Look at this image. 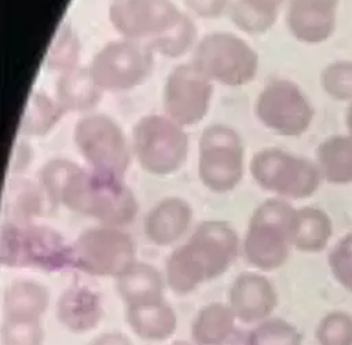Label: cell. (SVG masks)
Instances as JSON below:
<instances>
[{
	"instance_id": "obj_7",
	"label": "cell",
	"mask_w": 352,
	"mask_h": 345,
	"mask_svg": "<svg viewBox=\"0 0 352 345\" xmlns=\"http://www.w3.org/2000/svg\"><path fill=\"white\" fill-rule=\"evenodd\" d=\"M249 169L258 187L283 199L309 198L323 180L316 162L276 147L257 151Z\"/></svg>"
},
{
	"instance_id": "obj_32",
	"label": "cell",
	"mask_w": 352,
	"mask_h": 345,
	"mask_svg": "<svg viewBox=\"0 0 352 345\" xmlns=\"http://www.w3.org/2000/svg\"><path fill=\"white\" fill-rule=\"evenodd\" d=\"M77 164L66 158H52L47 161L38 170V186L43 190L47 201L56 206L59 205L63 186L76 169Z\"/></svg>"
},
{
	"instance_id": "obj_22",
	"label": "cell",
	"mask_w": 352,
	"mask_h": 345,
	"mask_svg": "<svg viewBox=\"0 0 352 345\" xmlns=\"http://www.w3.org/2000/svg\"><path fill=\"white\" fill-rule=\"evenodd\" d=\"M333 235V223L329 214L314 206L296 209L292 246L304 253H319L330 242Z\"/></svg>"
},
{
	"instance_id": "obj_24",
	"label": "cell",
	"mask_w": 352,
	"mask_h": 345,
	"mask_svg": "<svg viewBox=\"0 0 352 345\" xmlns=\"http://www.w3.org/2000/svg\"><path fill=\"white\" fill-rule=\"evenodd\" d=\"M118 296L128 305L164 298V278L147 263H135L128 271L116 278Z\"/></svg>"
},
{
	"instance_id": "obj_33",
	"label": "cell",
	"mask_w": 352,
	"mask_h": 345,
	"mask_svg": "<svg viewBox=\"0 0 352 345\" xmlns=\"http://www.w3.org/2000/svg\"><path fill=\"white\" fill-rule=\"evenodd\" d=\"M318 345H352V315L331 311L318 323L315 331Z\"/></svg>"
},
{
	"instance_id": "obj_8",
	"label": "cell",
	"mask_w": 352,
	"mask_h": 345,
	"mask_svg": "<svg viewBox=\"0 0 352 345\" xmlns=\"http://www.w3.org/2000/svg\"><path fill=\"white\" fill-rule=\"evenodd\" d=\"M73 140L92 170L124 179L132 150L116 120L103 113H88L76 122Z\"/></svg>"
},
{
	"instance_id": "obj_34",
	"label": "cell",
	"mask_w": 352,
	"mask_h": 345,
	"mask_svg": "<svg viewBox=\"0 0 352 345\" xmlns=\"http://www.w3.org/2000/svg\"><path fill=\"white\" fill-rule=\"evenodd\" d=\"M320 87L338 102H352V62L336 60L320 73Z\"/></svg>"
},
{
	"instance_id": "obj_9",
	"label": "cell",
	"mask_w": 352,
	"mask_h": 345,
	"mask_svg": "<svg viewBox=\"0 0 352 345\" xmlns=\"http://www.w3.org/2000/svg\"><path fill=\"white\" fill-rule=\"evenodd\" d=\"M245 147L241 135L226 124L206 126L199 137L198 177L212 192L235 190L243 177Z\"/></svg>"
},
{
	"instance_id": "obj_39",
	"label": "cell",
	"mask_w": 352,
	"mask_h": 345,
	"mask_svg": "<svg viewBox=\"0 0 352 345\" xmlns=\"http://www.w3.org/2000/svg\"><path fill=\"white\" fill-rule=\"evenodd\" d=\"M89 345H133L129 337H126L122 333L111 331V333H103L94 338Z\"/></svg>"
},
{
	"instance_id": "obj_20",
	"label": "cell",
	"mask_w": 352,
	"mask_h": 345,
	"mask_svg": "<svg viewBox=\"0 0 352 345\" xmlns=\"http://www.w3.org/2000/svg\"><path fill=\"white\" fill-rule=\"evenodd\" d=\"M102 95L89 69L81 66L59 74L55 87V99L66 113H88L100 102Z\"/></svg>"
},
{
	"instance_id": "obj_11",
	"label": "cell",
	"mask_w": 352,
	"mask_h": 345,
	"mask_svg": "<svg viewBox=\"0 0 352 345\" xmlns=\"http://www.w3.org/2000/svg\"><path fill=\"white\" fill-rule=\"evenodd\" d=\"M153 66V52L147 45L122 38L104 44L92 56L88 69L103 92H125L142 85Z\"/></svg>"
},
{
	"instance_id": "obj_10",
	"label": "cell",
	"mask_w": 352,
	"mask_h": 345,
	"mask_svg": "<svg viewBox=\"0 0 352 345\" xmlns=\"http://www.w3.org/2000/svg\"><path fill=\"white\" fill-rule=\"evenodd\" d=\"M73 267L94 276L118 278L136 263V243L117 227L85 230L72 243Z\"/></svg>"
},
{
	"instance_id": "obj_17",
	"label": "cell",
	"mask_w": 352,
	"mask_h": 345,
	"mask_svg": "<svg viewBox=\"0 0 352 345\" xmlns=\"http://www.w3.org/2000/svg\"><path fill=\"white\" fill-rule=\"evenodd\" d=\"M191 221V205L180 197H166L147 212L144 234L158 246L172 245L188 231Z\"/></svg>"
},
{
	"instance_id": "obj_31",
	"label": "cell",
	"mask_w": 352,
	"mask_h": 345,
	"mask_svg": "<svg viewBox=\"0 0 352 345\" xmlns=\"http://www.w3.org/2000/svg\"><path fill=\"white\" fill-rule=\"evenodd\" d=\"M301 333L283 319H267L254 326L246 345H301Z\"/></svg>"
},
{
	"instance_id": "obj_27",
	"label": "cell",
	"mask_w": 352,
	"mask_h": 345,
	"mask_svg": "<svg viewBox=\"0 0 352 345\" xmlns=\"http://www.w3.org/2000/svg\"><path fill=\"white\" fill-rule=\"evenodd\" d=\"M279 10L263 0H234L228 14L239 30L248 34H263L275 25Z\"/></svg>"
},
{
	"instance_id": "obj_3",
	"label": "cell",
	"mask_w": 352,
	"mask_h": 345,
	"mask_svg": "<svg viewBox=\"0 0 352 345\" xmlns=\"http://www.w3.org/2000/svg\"><path fill=\"white\" fill-rule=\"evenodd\" d=\"M0 261L11 268L32 267L56 272L73 267L72 245L48 225L6 221L0 235Z\"/></svg>"
},
{
	"instance_id": "obj_37",
	"label": "cell",
	"mask_w": 352,
	"mask_h": 345,
	"mask_svg": "<svg viewBox=\"0 0 352 345\" xmlns=\"http://www.w3.org/2000/svg\"><path fill=\"white\" fill-rule=\"evenodd\" d=\"M187 8L204 19H216L230 8V0H183Z\"/></svg>"
},
{
	"instance_id": "obj_6",
	"label": "cell",
	"mask_w": 352,
	"mask_h": 345,
	"mask_svg": "<svg viewBox=\"0 0 352 345\" xmlns=\"http://www.w3.org/2000/svg\"><path fill=\"white\" fill-rule=\"evenodd\" d=\"M191 63L212 82L242 87L256 77L258 54L236 34L213 32L195 44Z\"/></svg>"
},
{
	"instance_id": "obj_28",
	"label": "cell",
	"mask_w": 352,
	"mask_h": 345,
	"mask_svg": "<svg viewBox=\"0 0 352 345\" xmlns=\"http://www.w3.org/2000/svg\"><path fill=\"white\" fill-rule=\"evenodd\" d=\"M80 55L81 45L78 36L70 25L63 23L56 29L51 40L45 54V67L59 74L66 73L78 66Z\"/></svg>"
},
{
	"instance_id": "obj_23",
	"label": "cell",
	"mask_w": 352,
	"mask_h": 345,
	"mask_svg": "<svg viewBox=\"0 0 352 345\" xmlns=\"http://www.w3.org/2000/svg\"><path fill=\"white\" fill-rule=\"evenodd\" d=\"M316 165L329 184L352 183V135H331L316 147Z\"/></svg>"
},
{
	"instance_id": "obj_15",
	"label": "cell",
	"mask_w": 352,
	"mask_h": 345,
	"mask_svg": "<svg viewBox=\"0 0 352 345\" xmlns=\"http://www.w3.org/2000/svg\"><path fill=\"white\" fill-rule=\"evenodd\" d=\"M340 0H287L286 25L290 34L304 44L327 41L337 25Z\"/></svg>"
},
{
	"instance_id": "obj_42",
	"label": "cell",
	"mask_w": 352,
	"mask_h": 345,
	"mask_svg": "<svg viewBox=\"0 0 352 345\" xmlns=\"http://www.w3.org/2000/svg\"><path fill=\"white\" fill-rule=\"evenodd\" d=\"M172 345H197V344H188V342H183V341H179V342H175Z\"/></svg>"
},
{
	"instance_id": "obj_29",
	"label": "cell",
	"mask_w": 352,
	"mask_h": 345,
	"mask_svg": "<svg viewBox=\"0 0 352 345\" xmlns=\"http://www.w3.org/2000/svg\"><path fill=\"white\" fill-rule=\"evenodd\" d=\"M45 201L47 198L40 186H34L28 180L12 184L8 202V221H14L18 224L33 223L34 217L41 214Z\"/></svg>"
},
{
	"instance_id": "obj_35",
	"label": "cell",
	"mask_w": 352,
	"mask_h": 345,
	"mask_svg": "<svg viewBox=\"0 0 352 345\" xmlns=\"http://www.w3.org/2000/svg\"><path fill=\"white\" fill-rule=\"evenodd\" d=\"M44 329L40 320L30 319H3V345H43Z\"/></svg>"
},
{
	"instance_id": "obj_41",
	"label": "cell",
	"mask_w": 352,
	"mask_h": 345,
	"mask_svg": "<svg viewBox=\"0 0 352 345\" xmlns=\"http://www.w3.org/2000/svg\"><path fill=\"white\" fill-rule=\"evenodd\" d=\"M263 1L270 3V4H272V5L278 7V8H280V7H282V4L285 3V0H263Z\"/></svg>"
},
{
	"instance_id": "obj_14",
	"label": "cell",
	"mask_w": 352,
	"mask_h": 345,
	"mask_svg": "<svg viewBox=\"0 0 352 345\" xmlns=\"http://www.w3.org/2000/svg\"><path fill=\"white\" fill-rule=\"evenodd\" d=\"M213 82L192 63H182L170 70L164 84L166 115L182 126L201 122L210 107Z\"/></svg>"
},
{
	"instance_id": "obj_25",
	"label": "cell",
	"mask_w": 352,
	"mask_h": 345,
	"mask_svg": "<svg viewBox=\"0 0 352 345\" xmlns=\"http://www.w3.org/2000/svg\"><path fill=\"white\" fill-rule=\"evenodd\" d=\"M66 111L58 100L43 91H33L22 111L18 132L28 137L48 135L62 120Z\"/></svg>"
},
{
	"instance_id": "obj_5",
	"label": "cell",
	"mask_w": 352,
	"mask_h": 345,
	"mask_svg": "<svg viewBox=\"0 0 352 345\" xmlns=\"http://www.w3.org/2000/svg\"><path fill=\"white\" fill-rule=\"evenodd\" d=\"M190 139L184 126L168 115L140 117L132 131V153L140 168L154 176L179 172L188 157Z\"/></svg>"
},
{
	"instance_id": "obj_13",
	"label": "cell",
	"mask_w": 352,
	"mask_h": 345,
	"mask_svg": "<svg viewBox=\"0 0 352 345\" xmlns=\"http://www.w3.org/2000/svg\"><path fill=\"white\" fill-rule=\"evenodd\" d=\"M183 15L172 0H113L109 5L113 29L144 45L169 32Z\"/></svg>"
},
{
	"instance_id": "obj_38",
	"label": "cell",
	"mask_w": 352,
	"mask_h": 345,
	"mask_svg": "<svg viewBox=\"0 0 352 345\" xmlns=\"http://www.w3.org/2000/svg\"><path fill=\"white\" fill-rule=\"evenodd\" d=\"M32 161V150L23 142L14 146L10 157V170L11 173H19L28 168Z\"/></svg>"
},
{
	"instance_id": "obj_4",
	"label": "cell",
	"mask_w": 352,
	"mask_h": 345,
	"mask_svg": "<svg viewBox=\"0 0 352 345\" xmlns=\"http://www.w3.org/2000/svg\"><path fill=\"white\" fill-rule=\"evenodd\" d=\"M294 214L296 208L283 198L267 199L254 209L243 239V253L252 265L263 271L285 265L293 247Z\"/></svg>"
},
{
	"instance_id": "obj_21",
	"label": "cell",
	"mask_w": 352,
	"mask_h": 345,
	"mask_svg": "<svg viewBox=\"0 0 352 345\" xmlns=\"http://www.w3.org/2000/svg\"><path fill=\"white\" fill-rule=\"evenodd\" d=\"M50 305L48 289L33 280H15L4 291L3 319L40 320Z\"/></svg>"
},
{
	"instance_id": "obj_12",
	"label": "cell",
	"mask_w": 352,
	"mask_h": 345,
	"mask_svg": "<svg viewBox=\"0 0 352 345\" xmlns=\"http://www.w3.org/2000/svg\"><path fill=\"white\" fill-rule=\"evenodd\" d=\"M254 113L267 129L285 137L304 135L315 117V109L305 92L286 78L272 80L260 91Z\"/></svg>"
},
{
	"instance_id": "obj_18",
	"label": "cell",
	"mask_w": 352,
	"mask_h": 345,
	"mask_svg": "<svg viewBox=\"0 0 352 345\" xmlns=\"http://www.w3.org/2000/svg\"><path fill=\"white\" fill-rule=\"evenodd\" d=\"M59 323L74 334L94 330L103 318V302L98 293L87 286L66 289L56 302Z\"/></svg>"
},
{
	"instance_id": "obj_26",
	"label": "cell",
	"mask_w": 352,
	"mask_h": 345,
	"mask_svg": "<svg viewBox=\"0 0 352 345\" xmlns=\"http://www.w3.org/2000/svg\"><path fill=\"white\" fill-rule=\"evenodd\" d=\"M235 315L221 302H210L195 315L191 337L197 345H221L235 330Z\"/></svg>"
},
{
	"instance_id": "obj_30",
	"label": "cell",
	"mask_w": 352,
	"mask_h": 345,
	"mask_svg": "<svg viewBox=\"0 0 352 345\" xmlns=\"http://www.w3.org/2000/svg\"><path fill=\"white\" fill-rule=\"evenodd\" d=\"M195 38V23L187 14H184L179 23L175 25L169 32L146 45L153 54H158L166 58H179L194 47Z\"/></svg>"
},
{
	"instance_id": "obj_19",
	"label": "cell",
	"mask_w": 352,
	"mask_h": 345,
	"mask_svg": "<svg viewBox=\"0 0 352 345\" xmlns=\"http://www.w3.org/2000/svg\"><path fill=\"white\" fill-rule=\"evenodd\" d=\"M126 322L138 337L147 341H164L177 327V316L164 298L128 305Z\"/></svg>"
},
{
	"instance_id": "obj_36",
	"label": "cell",
	"mask_w": 352,
	"mask_h": 345,
	"mask_svg": "<svg viewBox=\"0 0 352 345\" xmlns=\"http://www.w3.org/2000/svg\"><path fill=\"white\" fill-rule=\"evenodd\" d=\"M327 264L334 279L352 293V232L342 235L331 247Z\"/></svg>"
},
{
	"instance_id": "obj_40",
	"label": "cell",
	"mask_w": 352,
	"mask_h": 345,
	"mask_svg": "<svg viewBox=\"0 0 352 345\" xmlns=\"http://www.w3.org/2000/svg\"><path fill=\"white\" fill-rule=\"evenodd\" d=\"M345 125H346V129L349 132V135H352V102L349 104V107L346 109V113H345Z\"/></svg>"
},
{
	"instance_id": "obj_16",
	"label": "cell",
	"mask_w": 352,
	"mask_h": 345,
	"mask_svg": "<svg viewBox=\"0 0 352 345\" xmlns=\"http://www.w3.org/2000/svg\"><path fill=\"white\" fill-rule=\"evenodd\" d=\"M278 305L274 285L256 272L239 274L228 291V307L235 318L245 323L267 320Z\"/></svg>"
},
{
	"instance_id": "obj_1",
	"label": "cell",
	"mask_w": 352,
	"mask_h": 345,
	"mask_svg": "<svg viewBox=\"0 0 352 345\" xmlns=\"http://www.w3.org/2000/svg\"><path fill=\"white\" fill-rule=\"evenodd\" d=\"M239 252L236 231L226 221L201 223L188 242L175 249L165 268V280L177 294H187L199 285L223 275Z\"/></svg>"
},
{
	"instance_id": "obj_2",
	"label": "cell",
	"mask_w": 352,
	"mask_h": 345,
	"mask_svg": "<svg viewBox=\"0 0 352 345\" xmlns=\"http://www.w3.org/2000/svg\"><path fill=\"white\" fill-rule=\"evenodd\" d=\"M59 205L95 219L100 225L117 228L131 224L139 212L138 199L122 177L82 169L78 165L63 186Z\"/></svg>"
}]
</instances>
